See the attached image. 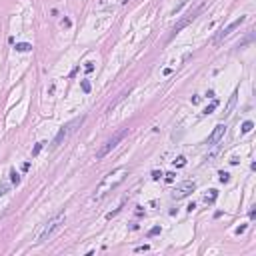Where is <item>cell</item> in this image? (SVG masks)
Here are the masks:
<instances>
[{
	"label": "cell",
	"instance_id": "obj_26",
	"mask_svg": "<svg viewBox=\"0 0 256 256\" xmlns=\"http://www.w3.org/2000/svg\"><path fill=\"white\" fill-rule=\"evenodd\" d=\"M244 230H246V226H240V228H236V234H242Z\"/></svg>",
	"mask_w": 256,
	"mask_h": 256
},
{
	"label": "cell",
	"instance_id": "obj_16",
	"mask_svg": "<svg viewBox=\"0 0 256 256\" xmlns=\"http://www.w3.org/2000/svg\"><path fill=\"white\" fill-rule=\"evenodd\" d=\"M184 164H186V158H184V156H178V158L174 160V166H178V168L184 166Z\"/></svg>",
	"mask_w": 256,
	"mask_h": 256
},
{
	"label": "cell",
	"instance_id": "obj_21",
	"mask_svg": "<svg viewBox=\"0 0 256 256\" xmlns=\"http://www.w3.org/2000/svg\"><path fill=\"white\" fill-rule=\"evenodd\" d=\"M160 178H162V172H160V170H154V172H152V180H160Z\"/></svg>",
	"mask_w": 256,
	"mask_h": 256
},
{
	"label": "cell",
	"instance_id": "obj_3",
	"mask_svg": "<svg viewBox=\"0 0 256 256\" xmlns=\"http://www.w3.org/2000/svg\"><path fill=\"white\" fill-rule=\"evenodd\" d=\"M84 120H86V116L82 114V116H78V118H74V120H70V122H66L64 126L58 130V134L54 136V140H52V148H58V146H60V144H62V142H64V140H66V138H68V136L76 130V128L82 126V122H84Z\"/></svg>",
	"mask_w": 256,
	"mask_h": 256
},
{
	"label": "cell",
	"instance_id": "obj_20",
	"mask_svg": "<svg viewBox=\"0 0 256 256\" xmlns=\"http://www.w3.org/2000/svg\"><path fill=\"white\" fill-rule=\"evenodd\" d=\"M8 188H10L8 184H0V196H4V194L8 192Z\"/></svg>",
	"mask_w": 256,
	"mask_h": 256
},
{
	"label": "cell",
	"instance_id": "obj_9",
	"mask_svg": "<svg viewBox=\"0 0 256 256\" xmlns=\"http://www.w3.org/2000/svg\"><path fill=\"white\" fill-rule=\"evenodd\" d=\"M236 96H238V92H234V94L230 96V100H228V106H226V110H224V116H228V114H230V110L234 108V104H236Z\"/></svg>",
	"mask_w": 256,
	"mask_h": 256
},
{
	"label": "cell",
	"instance_id": "obj_4",
	"mask_svg": "<svg viewBox=\"0 0 256 256\" xmlns=\"http://www.w3.org/2000/svg\"><path fill=\"white\" fill-rule=\"evenodd\" d=\"M202 10H204V4H198L196 8L188 10V12H186V16H184V18H180V20H178V22L172 26V32H170V36H168V40H172V38H174V36H176V34L182 30V28H186V26H188V24H190V22H192V20H194V18H196L200 12H202Z\"/></svg>",
	"mask_w": 256,
	"mask_h": 256
},
{
	"label": "cell",
	"instance_id": "obj_15",
	"mask_svg": "<svg viewBox=\"0 0 256 256\" xmlns=\"http://www.w3.org/2000/svg\"><path fill=\"white\" fill-rule=\"evenodd\" d=\"M218 176H220V182H222V184H226V182H228V180H230V174H228V172H218Z\"/></svg>",
	"mask_w": 256,
	"mask_h": 256
},
{
	"label": "cell",
	"instance_id": "obj_10",
	"mask_svg": "<svg viewBox=\"0 0 256 256\" xmlns=\"http://www.w3.org/2000/svg\"><path fill=\"white\" fill-rule=\"evenodd\" d=\"M208 192H210V194L204 196V204H214V200L218 198V192H216V190H208Z\"/></svg>",
	"mask_w": 256,
	"mask_h": 256
},
{
	"label": "cell",
	"instance_id": "obj_11",
	"mask_svg": "<svg viewBox=\"0 0 256 256\" xmlns=\"http://www.w3.org/2000/svg\"><path fill=\"white\" fill-rule=\"evenodd\" d=\"M216 108H218V100H212V102H210V104H208V106L202 110V114H206V116H208V114H212Z\"/></svg>",
	"mask_w": 256,
	"mask_h": 256
},
{
	"label": "cell",
	"instance_id": "obj_27",
	"mask_svg": "<svg viewBox=\"0 0 256 256\" xmlns=\"http://www.w3.org/2000/svg\"><path fill=\"white\" fill-rule=\"evenodd\" d=\"M28 168H30V162H24V164H22V170L26 172V170H28Z\"/></svg>",
	"mask_w": 256,
	"mask_h": 256
},
{
	"label": "cell",
	"instance_id": "obj_18",
	"mask_svg": "<svg viewBox=\"0 0 256 256\" xmlns=\"http://www.w3.org/2000/svg\"><path fill=\"white\" fill-rule=\"evenodd\" d=\"M42 146H44V142H38V144L32 148V156H38V152L42 150Z\"/></svg>",
	"mask_w": 256,
	"mask_h": 256
},
{
	"label": "cell",
	"instance_id": "obj_1",
	"mask_svg": "<svg viewBox=\"0 0 256 256\" xmlns=\"http://www.w3.org/2000/svg\"><path fill=\"white\" fill-rule=\"evenodd\" d=\"M128 174L126 168H120V170L112 172V174H108L106 178H104V182L98 186V190H96V194H94V198H102L104 194H106V190H112V188H116L122 180H124V176Z\"/></svg>",
	"mask_w": 256,
	"mask_h": 256
},
{
	"label": "cell",
	"instance_id": "obj_13",
	"mask_svg": "<svg viewBox=\"0 0 256 256\" xmlns=\"http://www.w3.org/2000/svg\"><path fill=\"white\" fill-rule=\"evenodd\" d=\"M10 180H12V184H14V186H18V184H20V174H18V172H10Z\"/></svg>",
	"mask_w": 256,
	"mask_h": 256
},
{
	"label": "cell",
	"instance_id": "obj_8",
	"mask_svg": "<svg viewBox=\"0 0 256 256\" xmlns=\"http://www.w3.org/2000/svg\"><path fill=\"white\" fill-rule=\"evenodd\" d=\"M226 134V126L224 124H216L214 126V130H212V134L206 138V144L208 146H214V144H218L220 140H222V136Z\"/></svg>",
	"mask_w": 256,
	"mask_h": 256
},
{
	"label": "cell",
	"instance_id": "obj_2",
	"mask_svg": "<svg viewBox=\"0 0 256 256\" xmlns=\"http://www.w3.org/2000/svg\"><path fill=\"white\" fill-rule=\"evenodd\" d=\"M126 136H128V128H122V130L114 132V134H112V138H108V140H106V142L98 148V152H96V160H102L106 154H110V152H112V150H114V148H116V146H118V144H120Z\"/></svg>",
	"mask_w": 256,
	"mask_h": 256
},
{
	"label": "cell",
	"instance_id": "obj_6",
	"mask_svg": "<svg viewBox=\"0 0 256 256\" xmlns=\"http://www.w3.org/2000/svg\"><path fill=\"white\" fill-rule=\"evenodd\" d=\"M196 190V182L194 180H184V182H180L174 190H172V200H182V198H186V196H190L192 192Z\"/></svg>",
	"mask_w": 256,
	"mask_h": 256
},
{
	"label": "cell",
	"instance_id": "obj_19",
	"mask_svg": "<svg viewBox=\"0 0 256 256\" xmlns=\"http://www.w3.org/2000/svg\"><path fill=\"white\" fill-rule=\"evenodd\" d=\"M80 86H82V90H84L86 94L90 92V82H88V80H82V82H80Z\"/></svg>",
	"mask_w": 256,
	"mask_h": 256
},
{
	"label": "cell",
	"instance_id": "obj_17",
	"mask_svg": "<svg viewBox=\"0 0 256 256\" xmlns=\"http://www.w3.org/2000/svg\"><path fill=\"white\" fill-rule=\"evenodd\" d=\"M156 234H160V226H154V228L148 230V238H152V236H156Z\"/></svg>",
	"mask_w": 256,
	"mask_h": 256
},
{
	"label": "cell",
	"instance_id": "obj_5",
	"mask_svg": "<svg viewBox=\"0 0 256 256\" xmlns=\"http://www.w3.org/2000/svg\"><path fill=\"white\" fill-rule=\"evenodd\" d=\"M64 220H66V214H64V212H58L54 218H50V220H48V224L44 226V230L40 232V236H38V242H46V240L52 236V232L64 224Z\"/></svg>",
	"mask_w": 256,
	"mask_h": 256
},
{
	"label": "cell",
	"instance_id": "obj_25",
	"mask_svg": "<svg viewBox=\"0 0 256 256\" xmlns=\"http://www.w3.org/2000/svg\"><path fill=\"white\" fill-rule=\"evenodd\" d=\"M62 26H66V28H70V26H72V22H70V18H64V20H62Z\"/></svg>",
	"mask_w": 256,
	"mask_h": 256
},
{
	"label": "cell",
	"instance_id": "obj_14",
	"mask_svg": "<svg viewBox=\"0 0 256 256\" xmlns=\"http://www.w3.org/2000/svg\"><path fill=\"white\" fill-rule=\"evenodd\" d=\"M252 128H254V124H252V120H246V122H244V124H242V132H244V134H246V132H250V130H252Z\"/></svg>",
	"mask_w": 256,
	"mask_h": 256
},
{
	"label": "cell",
	"instance_id": "obj_22",
	"mask_svg": "<svg viewBox=\"0 0 256 256\" xmlns=\"http://www.w3.org/2000/svg\"><path fill=\"white\" fill-rule=\"evenodd\" d=\"M174 178H176V174H174V172H168L164 180H166V182H174Z\"/></svg>",
	"mask_w": 256,
	"mask_h": 256
},
{
	"label": "cell",
	"instance_id": "obj_12",
	"mask_svg": "<svg viewBox=\"0 0 256 256\" xmlns=\"http://www.w3.org/2000/svg\"><path fill=\"white\" fill-rule=\"evenodd\" d=\"M14 48H16L18 52H28V50H32V46H30V44H26V42H22V44H16Z\"/></svg>",
	"mask_w": 256,
	"mask_h": 256
},
{
	"label": "cell",
	"instance_id": "obj_7",
	"mask_svg": "<svg viewBox=\"0 0 256 256\" xmlns=\"http://www.w3.org/2000/svg\"><path fill=\"white\" fill-rule=\"evenodd\" d=\"M244 22H246V16H240V18H236L234 22H230L226 28H222V30H220V32L214 36L212 42H214V44H220L222 40H224V38H228V36H230V34H232V32H234V30H236L240 24H244Z\"/></svg>",
	"mask_w": 256,
	"mask_h": 256
},
{
	"label": "cell",
	"instance_id": "obj_23",
	"mask_svg": "<svg viewBox=\"0 0 256 256\" xmlns=\"http://www.w3.org/2000/svg\"><path fill=\"white\" fill-rule=\"evenodd\" d=\"M146 250H150V246H148V244H144V246H138L134 252H146Z\"/></svg>",
	"mask_w": 256,
	"mask_h": 256
},
{
	"label": "cell",
	"instance_id": "obj_24",
	"mask_svg": "<svg viewBox=\"0 0 256 256\" xmlns=\"http://www.w3.org/2000/svg\"><path fill=\"white\" fill-rule=\"evenodd\" d=\"M86 72H92V70H94V62H86Z\"/></svg>",
	"mask_w": 256,
	"mask_h": 256
}]
</instances>
